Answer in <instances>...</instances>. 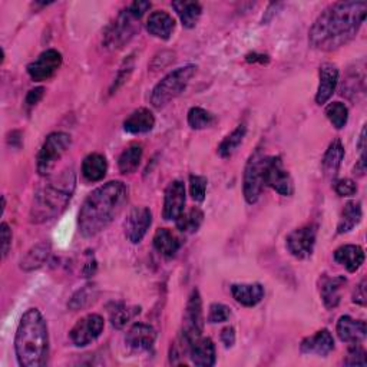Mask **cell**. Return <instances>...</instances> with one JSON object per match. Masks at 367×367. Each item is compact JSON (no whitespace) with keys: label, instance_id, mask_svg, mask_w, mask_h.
<instances>
[{"label":"cell","instance_id":"7dc6e473","mask_svg":"<svg viewBox=\"0 0 367 367\" xmlns=\"http://www.w3.org/2000/svg\"><path fill=\"white\" fill-rule=\"evenodd\" d=\"M366 280L363 278L353 291V303L358 305H366Z\"/></svg>","mask_w":367,"mask_h":367},{"label":"cell","instance_id":"83f0119b","mask_svg":"<svg viewBox=\"0 0 367 367\" xmlns=\"http://www.w3.org/2000/svg\"><path fill=\"white\" fill-rule=\"evenodd\" d=\"M154 247L161 256L172 259L181 249V241L168 228H159L154 235Z\"/></svg>","mask_w":367,"mask_h":367},{"label":"cell","instance_id":"681fc988","mask_svg":"<svg viewBox=\"0 0 367 367\" xmlns=\"http://www.w3.org/2000/svg\"><path fill=\"white\" fill-rule=\"evenodd\" d=\"M246 60L249 64H261V65H267L270 62V57L267 55H260V53H250L246 56Z\"/></svg>","mask_w":367,"mask_h":367},{"label":"cell","instance_id":"e575fe53","mask_svg":"<svg viewBox=\"0 0 367 367\" xmlns=\"http://www.w3.org/2000/svg\"><path fill=\"white\" fill-rule=\"evenodd\" d=\"M217 122V118L214 116V113H211L210 111L200 108V106H194L190 109L188 112V125L193 130H207L210 127H213Z\"/></svg>","mask_w":367,"mask_h":367},{"label":"cell","instance_id":"7a4b0ae2","mask_svg":"<svg viewBox=\"0 0 367 367\" xmlns=\"http://www.w3.org/2000/svg\"><path fill=\"white\" fill-rule=\"evenodd\" d=\"M127 201L128 188L122 181H109L94 190L79 210V232L86 238L98 235L120 214Z\"/></svg>","mask_w":367,"mask_h":367},{"label":"cell","instance_id":"836d02e7","mask_svg":"<svg viewBox=\"0 0 367 367\" xmlns=\"http://www.w3.org/2000/svg\"><path fill=\"white\" fill-rule=\"evenodd\" d=\"M204 221V213L200 208H191L190 211H184L175 221L176 228L181 232H186V234H193L196 231H198V228L201 227Z\"/></svg>","mask_w":367,"mask_h":367},{"label":"cell","instance_id":"2e32d148","mask_svg":"<svg viewBox=\"0 0 367 367\" xmlns=\"http://www.w3.org/2000/svg\"><path fill=\"white\" fill-rule=\"evenodd\" d=\"M334 350V339L333 334L327 330H319L313 336L305 337L300 344V351L303 354L326 357Z\"/></svg>","mask_w":367,"mask_h":367},{"label":"cell","instance_id":"5b68a950","mask_svg":"<svg viewBox=\"0 0 367 367\" xmlns=\"http://www.w3.org/2000/svg\"><path fill=\"white\" fill-rule=\"evenodd\" d=\"M196 72H197L196 65H186L169 72L152 89V94H151L152 106L157 109H161L165 105H168L172 99L179 96L184 91H186Z\"/></svg>","mask_w":367,"mask_h":367},{"label":"cell","instance_id":"74e56055","mask_svg":"<svg viewBox=\"0 0 367 367\" xmlns=\"http://www.w3.org/2000/svg\"><path fill=\"white\" fill-rule=\"evenodd\" d=\"M326 116L336 130H343L349 120V109L343 102H332L326 108Z\"/></svg>","mask_w":367,"mask_h":367},{"label":"cell","instance_id":"816d5d0a","mask_svg":"<svg viewBox=\"0 0 367 367\" xmlns=\"http://www.w3.org/2000/svg\"><path fill=\"white\" fill-rule=\"evenodd\" d=\"M96 261L94 260V259H91L85 266H84V270H82V273H84V276L85 277H91V276H94L95 274V271H96Z\"/></svg>","mask_w":367,"mask_h":367},{"label":"cell","instance_id":"ffe728a7","mask_svg":"<svg viewBox=\"0 0 367 367\" xmlns=\"http://www.w3.org/2000/svg\"><path fill=\"white\" fill-rule=\"evenodd\" d=\"M319 89L316 94L317 105H324L334 94L339 82V69L333 64H323L319 71Z\"/></svg>","mask_w":367,"mask_h":367},{"label":"cell","instance_id":"44dd1931","mask_svg":"<svg viewBox=\"0 0 367 367\" xmlns=\"http://www.w3.org/2000/svg\"><path fill=\"white\" fill-rule=\"evenodd\" d=\"M188 356L193 364L200 367H211L215 364V344L210 337H200L197 339L188 350Z\"/></svg>","mask_w":367,"mask_h":367},{"label":"cell","instance_id":"b9f144b4","mask_svg":"<svg viewBox=\"0 0 367 367\" xmlns=\"http://www.w3.org/2000/svg\"><path fill=\"white\" fill-rule=\"evenodd\" d=\"M334 191L340 197H351L357 193V186L353 179L343 178V179H337L334 182Z\"/></svg>","mask_w":367,"mask_h":367},{"label":"cell","instance_id":"f6af8a7d","mask_svg":"<svg viewBox=\"0 0 367 367\" xmlns=\"http://www.w3.org/2000/svg\"><path fill=\"white\" fill-rule=\"evenodd\" d=\"M45 89L43 88H35L32 91L28 92L26 99H25V106L28 111H30L33 106H36L39 103V101L43 98Z\"/></svg>","mask_w":367,"mask_h":367},{"label":"cell","instance_id":"bcb514c9","mask_svg":"<svg viewBox=\"0 0 367 367\" xmlns=\"http://www.w3.org/2000/svg\"><path fill=\"white\" fill-rule=\"evenodd\" d=\"M127 9H128V12H130L134 18L141 19V18L145 15V12H148V11L151 9V4H149V2H134V4H131Z\"/></svg>","mask_w":367,"mask_h":367},{"label":"cell","instance_id":"1f68e13d","mask_svg":"<svg viewBox=\"0 0 367 367\" xmlns=\"http://www.w3.org/2000/svg\"><path fill=\"white\" fill-rule=\"evenodd\" d=\"M247 134V127L246 124H239L230 135H227L221 144L218 145V155L221 158H230L242 144L244 138H246Z\"/></svg>","mask_w":367,"mask_h":367},{"label":"cell","instance_id":"ab89813d","mask_svg":"<svg viewBox=\"0 0 367 367\" xmlns=\"http://www.w3.org/2000/svg\"><path fill=\"white\" fill-rule=\"evenodd\" d=\"M231 317V310L227 307L225 304L221 303H214L210 305L208 312V323L217 324V323H224Z\"/></svg>","mask_w":367,"mask_h":367},{"label":"cell","instance_id":"f546056e","mask_svg":"<svg viewBox=\"0 0 367 367\" xmlns=\"http://www.w3.org/2000/svg\"><path fill=\"white\" fill-rule=\"evenodd\" d=\"M343 159H344V147L340 140H334L329 145L323 158V171L326 176L334 178L341 166Z\"/></svg>","mask_w":367,"mask_h":367},{"label":"cell","instance_id":"603a6c76","mask_svg":"<svg viewBox=\"0 0 367 367\" xmlns=\"http://www.w3.org/2000/svg\"><path fill=\"white\" fill-rule=\"evenodd\" d=\"M333 257L334 261L346 267L349 273H356L364 263V250L354 244H344L334 252Z\"/></svg>","mask_w":367,"mask_h":367},{"label":"cell","instance_id":"f907efd6","mask_svg":"<svg viewBox=\"0 0 367 367\" xmlns=\"http://www.w3.org/2000/svg\"><path fill=\"white\" fill-rule=\"evenodd\" d=\"M357 149L360 152V158H366V128L363 127L358 142H357Z\"/></svg>","mask_w":367,"mask_h":367},{"label":"cell","instance_id":"277c9868","mask_svg":"<svg viewBox=\"0 0 367 367\" xmlns=\"http://www.w3.org/2000/svg\"><path fill=\"white\" fill-rule=\"evenodd\" d=\"M15 353L19 366H45L49 356L47 324L38 309H29L21 319L15 336Z\"/></svg>","mask_w":367,"mask_h":367},{"label":"cell","instance_id":"7bdbcfd3","mask_svg":"<svg viewBox=\"0 0 367 367\" xmlns=\"http://www.w3.org/2000/svg\"><path fill=\"white\" fill-rule=\"evenodd\" d=\"M132 69H134V57H132V56H130V57L125 60V62H124V65L120 67L119 72H118L116 81H115V84H113V88L111 89L112 92H113V89L116 91L122 84H124V82L130 78V75H131Z\"/></svg>","mask_w":367,"mask_h":367},{"label":"cell","instance_id":"7c38bea8","mask_svg":"<svg viewBox=\"0 0 367 367\" xmlns=\"http://www.w3.org/2000/svg\"><path fill=\"white\" fill-rule=\"evenodd\" d=\"M105 322L99 315H88L77 322L69 332L71 341L77 347H85L95 341L103 332Z\"/></svg>","mask_w":367,"mask_h":367},{"label":"cell","instance_id":"c3c4849f","mask_svg":"<svg viewBox=\"0 0 367 367\" xmlns=\"http://www.w3.org/2000/svg\"><path fill=\"white\" fill-rule=\"evenodd\" d=\"M221 341H222V344L227 347V349H230V347H232L234 346V343H235V330H234V327H225L222 332H221Z\"/></svg>","mask_w":367,"mask_h":367},{"label":"cell","instance_id":"4316f807","mask_svg":"<svg viewBox=\"0 0 367 367\" xmlns=\"http://www.w3.org/2000/svg\"><path fill=\"white\" fill-rule=\"evenodd\" d=\"M171 6L176 12L184 28H187V29L196 28V25L198 23V21L201 18V13H203V6L198 2L179 0V2H172Z\"/></svg>","mask_w":367,"mask_h":367},{"label":"cell","instance_id":"e0dca14e","mask_svg":"<svg viewBox=\"0 0 367 367\" xmlns=\"http://www.w3.org/2000/svg\"><path fill=\"white\" fill-rule=\"evenodd\" d=\"M157 332L152 326L145 323H135L127 333L125 343L135 351H148L154 347Z\"/></svg>","mask_w":367,"mask_h":367},{"label":"cell","instance_id":"ba28073f","mask_svg":"<svg viewBox=\"0 0 367 367\" xmlns=\"http://www.w3.org/2000/svg\"><path fill=\"white\" fill-rule=\"evenodd\" d=\"M266 158L267 155L263 154L261 149H256L244 169L242 178V193L244 198L249 204H256L266 187L264 179V168H266Z\"/></svg>","mask_w":367,"mask_h":367},{"label":"cell","instance_id":"6da1fadb","mask_svg":"<svg viewBox=\"0 0 367 367\" xmlns=\"http://www.w3.org/2000/svg\"><path fill=\"white\" fill-rule=\"evenodd\" d=\"M366 12V2H336L327 6L309 32L312 47L332 52L347 45L361 28Z\"/></svg>","mask_w":367,"mask_h":367},{"label":"cell","instance_id":"30bf717a","mask_svg":"<svg viewBox=\"0 0 367 367\" xmlns=\"http://www.w3.org/2000/svg\"><path fill=\"white\" fill-rule=\"evenodd\" d=\"M266 186L277 191L283 197H291L294 194V182L290 172L284 168L283 159L278 155L266 158L264 168Z\"/></svg>","mask_w":367,"mask_h":367},{"label":"cell","instance_id":"f35d334b","mask_svg":"<svg viewBox=\"0 0 367 367\" xmlns=\"http://www.w3.org/2000/svg\"><path fill=\"white\" fill-rule=\"evenodd\" d=\"M208 179L203 175H190V191L191 197L197 203H203L205 200Z\"/></svg>","mask_w":367,"mask_h":367},{"label":"cell","instance_id":"8d00e7d4","mask_svg":"<svg viewBox=\"0 0 367 367\" xmlns=\"http://www.w3.org/2000/svg\"><path fill=\"white\" fill-rule=\"evenodd\" d=\"M96 295H98L96 287H95L94 284H86L85 287H82L81 290H78V291L72 295V298H71V301H69V304H68L69 309L74 310V312L81 310V309H85V307H88V305H89L91 303L95 301Z\"/></svg>","mask_w":367,"mask_h":367},{"label":"cell","instance_id":"d6986e66","mask_svg":"<svg viewBox=\"0 0 367 367\" xmlns=\"http://www.w3.org/2000/svg\"><path fill=\"white\" fill-rule=\"evenodd\" d=\"M347 280L343 276H323L320 280V295L324 307L332 310L336 309L341 300V288L346 286Z\"/></svg>","mask_w":367,"mask_h":367},{"label":"cell","instance_id":"4fadbf2b","mask_svg":"<svg viewBox=\"0 0 367 367\" xmlns=\"http://www.w3.org/2000/svg\"><path fill=\"white\" fill-rule=\"evenodd\" d=\"M62 65V55L56 49L42 52L33 62L28 65V74L35 82L50 79Z\"/></svg>","mask_w":367,"mask_h":367},{"label":"cell","instance_id":"8992f818","mask_svg":"<svg viewBox=\"0 0 367 367\" xmlns=\"http://www.w3.org/2000/svg\"><path fill=\"white\" fill-rule=\"evenodd\" d=\"M72 144V138L67 132H52L46 137L38 157H36V169L39 175H49L56 164L65 155Z\"/></svg>","mask_w":367,"mask_h":367},{"label":"cell","instance_id":"4dcf8cb0","mask_svg":"<svg viewBox=\"0 0 367 367\" xmlns=\"http://www.w3.org/2000/svg\"><path fill=\"white\" fill-rule=\"evenodd\" d=\"M363 211H361V204L357 201H349L340 215L339 224H337V234H346L351 231L354 227L358 225L361 221Z\"/></svg>","mask_w":367,"mask_h":367},{"label":"cell","instance_id":"52a82bcc","mask_svg":"<svg viewBox=\"0 0 367 367\" xmlns=\"http://www.w3.org/2000/svg\"><path fill=\"white\" fill-rule=\"evenodd\" d=\"M203 332H204L203 300L198 288H194L188 297L186 312H184L179 341L190 349V346L203 336Z\"/></svg>","mask_w":367,"mask_h":367},{"label":"cell","instance_id":"7402d4cb","mask_svg":"<svg viewBox=\"0 0 367 367\" xmlns=\"http://www.w3.org/2000/svg\"><path fill=\"white\" fill-rule=\"evenodd\" d=\"M155 127V116L154 113L147 108H140L134 111L125 120H124V130L128 134H147L152 131Z\"/></svg>","mask_w":367,"mask_h":367},{"label":"cell","instance_id":"d590c367","mask_svg":"<svg viewBox=\"0 0 367 367\" xmlns=\"http://www.w3.org/2000/svg\"><path fill=\"white\" fill-rule=\"evenodd\" d=\"M140 313H141L140 307H127L124 304H116L111 310V323L115 329L120 330Z\"/></svg>","mask_w":367,"mask_h":367},{"label":"cell","instance_id":"8fae6325","mask_svg":"<svg viewBox=\"0 0 367 367\" xmlns=\"http://www.w3.org/2000/svg\"><path fill=\"white\" fill-rule=\"evenodd\" d=\"M316 235L317 230L315 225H304L293 230L286 238L288 253L298 260L312 257L316 246Z\"/></svg>","mask_w":367,"mask_h":367},{"label":"cell","instance_id":"3957f363","mask_svg":"<svg viewBox=\"0 0 367 367\" xmlns=\"http://www.w3.org/2000/svg\"><path fill=\"white\" fill-rule=\"evenodd\" d=\"M77 188V175L68 168L47 179L36 191L29 213L32 224H43L65 211Z\"/></svg>","mask_w":367,"mask_h":367},{"label":"cell","instance_id":"9c48e42d","mask_svg":"<svg viewBox=\"0 0 367 367\" xmlns=\"http://www.w3.org/2000/svg\"><path fill=\"white\" fill-rule=\"evenodd\" d=\"M140 19L134 18L128 9L122 11L119 16L109 25L103 35V45L108 49H120L128 43L140 30Z\"/></svg>","mask_w":367,"mask_h":367},{"label":"cell","instance_id":"484cf974","mask_svg":"<svg viewBox=\"0 0 367 367\" xmlns=\"http://www.w3.org/2000/svg\"><path fill=\"white\" fill-rule=\"evenodd\" d=\"M50 253H52V246L49 241L38 242L36 246H33L21 260V269L23 271H33L40 269L47 263Z\"/></svg>","mask_w":367,"mask_h":367},{"label":"cell","instance_id":"5bb4252c","mask_svg":"<svg viewBox=\"0 0 367 367\" xmlns=\"http://www.w3.org/2000/svg\"><path fill=\"white\" fill-rule=\"evenodd\" d=\"M152 224V213L148 207H135L127 215L124 222L125 237L132 244H140Z\"/></svg>","mask_w":367,"mask_h":367},{"label":"cell","instance_id":"d6a6232c","mask_svg":"<svg viewBox=\"0 0 367 367\" xmlns=\"http://www.w3.org/2000/svg\"><path fill=\"white\" fill-rule=\"evenodd\" d=\"M142 159V147L134 144L124 149L118 159V168L122 174H132L138 169Z\"/></svg>","mask_w":367,"mask_h":367},{"label":"cell","instance_id":"ee69618b","mask_svg":"<svg viewBox=\"0 0 367 367\" xmlns=\"http://www.w3.org/2000/svg\"><path fill=\"white\" fill-rule=\"evenodd\" d=\"M0 237H2V257L6 259L12 249V230L6 222L0 225Z\"/></svg>","mask_w":367,"mask_h":367},{"label":"cell","instance_id":"f1b7e54d","mask_svg":"<svg viewBox=\"0 0 367 367\" xmlns=\"http://www.w3.org/2000/svg\"><path fill=\"white\" fill-rule=\"evenodd\" d=\"M108 171V161L102 154H89L82 162V175L89 182H98L105 178Z\"/></svg>","mask_w":367,"mask_h":367},{"label":"cell","instance_id":"ac0fdd59","mask_svg":"<svg viewBox=\"0 0 367 367\" xmlns=\"http://www.w3.org/2000/svg\"><path fill=\"white\" fill-rule=\"evenodd\" d=\"M336 332L341 341L349 344H358L366 339L367 326L363 320H356L350 316H341L337 322Z\"/></svg>","mask_w":367,"mask_h":367},{"label":"cell","instance_id":"9a60e30c","mask_svg":"<svg viewBox=\"0 0 367 367\" xmlns=\"http://www.w3.org/2000/svg\"><path fill=\"white\" fill-rule=\"evenodd\" d=\"M186 208V186L179 179L171 181L164 194L162 217L165 221H176Z\"/></svg>","mask_w":367,"mask_h":367},{"label":"cell","instance_id":"d4e9b609","mask_svg":"<svg viewBox=\"0 0 367 367\" xmlns=\"http://www.w3.org/2000/svg\"><path fill=\"white\" fill-rule=\"evenodd\" d=\"M147 29L152 36L162 40H168L175 29V21L169 13L158 11L149 15L147 21Z\"/></svg>","mask_w":367,"mask_h":367},{"label":"cell","instance_id":"cb8c5ba5","mask_svg":"<svg viewBox=\"0 0 367 367\" xmlns=\"http://www.w3.org/2000/svg\"><path fill=\"white\" fill-rule=\"evenodd\" d=\"M231 294L237 303L244 307H254L264 298V287L259 283L254 284H232Z\"/></svg>","mask_w":367,"mask_h":367},{"label":"cell","instance_id":"60d3db41","mask_svg":"<svg viewBox=\"0 0 367 367\" xmlns=\"http://www.w3.org/2000/svg\"><path fill=\"white\" fill-rule=\"evenodd\" d=\"M346 366H366V351L358 344H351L349 349V354L343 361Z\"/></svg>","mask_w":367,"mask_h":367}]
</instances>
